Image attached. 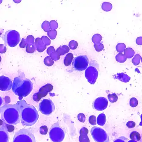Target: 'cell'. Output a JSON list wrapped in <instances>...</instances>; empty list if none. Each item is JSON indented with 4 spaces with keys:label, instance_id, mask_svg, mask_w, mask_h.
Masks as SVG:
<instances>
[{
    "label": "cell",
    "instance_id": "obj_30",
    "mask_svg": "<svg viewBox=\"0 0 142 142\" xmlns=\"http://www.w3.org/2000/svg\"><path fill=\"white\" fill-rule=\"evenodd\" d=\"M2 33H0V35H1Z\"/></svg>",
    "mask_w": 142,
    "mask_h": 142
},
{
    "label": "cell",
    "instance_id": "obj_21",
    "mask_svg": "<svg viewBox=\"0 0 142 142\" xmlns=\"http://www.w3.org/2000/svg\"><path fill=\"white\" fill-rule=\"evenodd\" d=\"M141 59V56L138 54H136L132 59V62L134 65H137L139 64Z\"/></svg>",
    "mask_w": 142,
    "mask_h": 142
},
{
    "label": "cell",
    "instance_id": "obj_1",
    "mask_svg": "<svg viewBox=\"0 0 142 142\" xmlns=\"http://www.w3.org/2000/svg\"><path fill=\"white\" fill-rule=\"evenodd\" d=\"M20 115V122L22 125L32 126L37 121L38 113L36 108L29 105L24 100H20L15 104Z\"/></svg>",
    "mask_w": 142,
    "mask_h": 142
},
{
    "label": "cell",
    "instance_id": "obj_5",
    "mask_svg": "<svg viewBox=\"0 0 142 142\" xmlns=\"http://www.w3.org/2000/svg\"><path fill=\"white\" fill-rule=\"evenodd\" d=\"M65 134L66 131L60 126L59 122L54 124L49 130V137L53 142H62Z\"/></svg>",
    "mask_w": 142,
    "mask_h": 142
},
{
    "label": "cell",
    "instance_id": "obj_3",
    "mask_svg": "<svg viewBox=\"0 0 142 142\" xmlns=\"http://www.w3.org/2000/svg\"><path fill=\"white\" fill-rule=\"evenodd\" d=\"M33 87V83L29 80L19 77L14 80L12 89L15 95L22 98L27 96L31 93Z\"/></svg>",
    "mask_w": 142,
    "mask_h": 142
},
{
    "label": "cell",
    "instance_id": "obj_26",
    "mask_svg": "<svg viewBox=\"0 0 142 142\" xmlns=\"http://www.w3.org/2000/svg\"><path fill=\"white\" fill-rule=\"evenodd\" d=\"M7 130L8 132H11L14 130V127L13 125H8L7 124Z\"/></svg>",
    "mask_w": 142,
    "mask_h": 142
},
{
    "label": "cell",
    "instance_id": "obj_20",
    "mask_svg": "<svg viewBox=\"0 0 142 142\" xmlns=\"http://www.w3.org/2000/svg\"><path fill=\"white\" fill-rule=\"evenodd\" d=\"M126 49V46L125 44L123 43H119L116 46V49L117 51L120 53H122L124 52V50Z\"/></svg>",
    "mask_w": 142,
    "mask_h": 142
},
{
    "label": "cell",
    "instance_id": "obj_9",
    "mask_svg": "<svg viewBox=\"0 0 142 142\" xmlns=\"http://www.w3.org/2000/svg\"><path fill=\"white\" fill-rule=\"evenodd\" d=\"M39 110L45 115H49L55 110V106L51 100L44 99L39 105Z\"/></svg>",
    "mask_w": 142,
    "mask_h": 142
},
{
    "label": "cell",
    "instance_id": "obj_8",
    "mask_svg": "<svg viewBox=\"0 0 142 142\" xmlns=\"http://www.w3.org/2000/svg\"><path fill=\"white\" fill-rule=\"evenodd\" d=\"M89 59L86 55H80L74 58L73 61V68L76 71H83L87 68Z\"/></svg>",
    "mask_w": 142,
    "mask_h": 142
},
{
    "label": "cell",
    "instance_id": "obj_23",
    "mask_svg": "<svg viewBox=\"0 0 142 142\" xmlns=\"http://www.w3.org/2000/svg\"><path fill=\"white\" fill-rule=\"evenodd\" d=\"M89 121L90 124L92 125H95L96 124V117L94 115L91 116L89 117Z\"/></svg>",
    "mask_w": 142,
    "mask_h": 142
},
{
    "label": "cell",
    "instance_id": "obj_28",
    "mask_svg": "<svg viewBox=\"0 0 142 142\" xmlns=\"http://www.w3.org/2000/svg\"><path fill=\"white\" fill-rule=\"evenodd\" d=\"M2 103H3V100L0 97V106L2 105Z\"/></svg>",
    "mask_w": 142,
    "mask_h": 142
},
{
    "label": "cell",
    "instance_id": "obj_29",
    "mask_svg": "<svg viewBox=\"0 0 142 142\" xmlns=\"http://www.w3.org/2000/svg\"><path fill=\"white\" fill-rule=\"evenodd\" d=\"M1 58H0V61H1Z\"/></svg>",
    "mask_w": 142,
    "mask_h": 142
},
{
    "label": "cell",
    "instance_id": "obj_15",
    "mask_svg": "<svg viewBox=\"0 0 142 142\" xmlns=\"http://www.w3.org/2000/svg\"><path fill=\"white\" fill-rule=\"evenodd\" d=\"M88 129L85 127H83L80 129V142H89V139L88 136Z\"/></svg>",
    "mask_w": 142,
    "mask_h": 142
},
{
    "label": "cell",
    "instance_id": "obj_17",
    "mask_svg": "<svg viewBox=\"0 0 142 142\" xmlns=\"http://www.w3.org/2000/svg\"><path fill=\"white\" fill-rule=\"evenodd\" d=\"M73 59V55L72 53H69L66 55L64 60V64L66 66H70L72 62Z\"/></svg>",
    "mask_w": 142,
    "mask_h": 142
},
{
    "label": "cell",
    "instance_id": "obj_4",
    "mask_svg": "<svg viewBox=\"0 0 142 142\" xmlns=\"http://www.w3.org/2000/svg\"><path fill=\"white\" fill-rule=\"evenodd\" d=\"M12 142H36V140L32 129H21L15 133Z\"/></svg>",
    "mask_w": 142,
    "mask_h": 142
},
{
    "label": "cell",
    "instance_id": "obj_10",
    "mask_svg": "<svg viewBox=\"0 0 142 142\" xmlns=\"http://www.w3.org/2000/svg\"><path fill=\"white\" fill-rule=\"evenodd\" d=\"M53 87L50 84H47L39 89L38 92L35 93L33 96V99L35 101H39L41 98L46 96L48 93L52 91Z\"/></svg>",
    "mask_w": 142,
    "mask_h": 142
},
{
    "label": "cell",
    "instance_id": "obj_18",
    "mask_svg": "<svg viewBox=\"0 0 142 142\" xmlns=\"http://www.w3.org/2000/svg\"><path fill=\"white\" fill-rule=\"evenodd\" d=\"M106 122V116L103 114H101L97 118V123L99 125H103Z\"/></svg>",
    "mask_w": 142,
    "mask_h": 142
},
{
    "label": "cell",
    "instance_id": "obj_11",
    "mask_svg": "<svg viewBox=\"0 0 142 142\" xmlns=\"http://www.w3.org/2000/svg\"><path fill=\"white\" fill-rule=\"evenodd\" d=\"M108 104L107 100L103 97L97 98L94 101L92 105L93 108L97 111H103L105 109Z\"/></svg>",
    "mask_w": 142,
    "mask_h": 142
},
{
    "label": "cell",
    "instance_id": "obj_19",
    "mask_svg": "<svg viewBox=\"0 0 142 142\" xmlns=\"http://www.w3.org/2000/svg\"><path fill=\"white\" fill-rule=\"evenodd\" d=\"M116 59L118 62L120 63H124L126 61L127 58H126L125 55L122 53H119L116 56Z\"/></svg>",
    "mask_w": 142,
    "mask_h": 142
},
{
    "label": "cell",
    "instance_id": "obj_6",
    "mask_svg": "<svg viewBox=\"0 0 142 142\" xmlns=\"http://www.w3.org/2000/svg\"><path fill=\"white\" fill-rule=\"evenodd\" d=\"M3 39L6 45L14 47L18 44L20 41V36L16 31L10 30L6 32Z\"/></svg>",
    "mask_w": 142,
    "mask_h": 142
},
{
    "label": "cell",
    "instance_id": "obj_12",
    "mask_svg": "<svg viewBox=\"0 0 142 142\" xmlns=\"http://www.w3.org/2000/svg\"><path fill=\"white\" fill-rule=\"evenodd\" d=\"M12 82L10 78L5 76H0V90L8 91L12 88Z\"/></svg>",
    "mask_w": 142,
    "mask_h": 142
},
{
    "label": "cell",
    "instance_id": "obj_16",
    "mask_svg": "<svg viewBox=\"0 0 142 142\" xmlns=\"http://www.w3.org/2000/svg\"><path fill=\"white\" fill-rule=\"evenodd\" d=\"M135 52L132 48H126L124 52V54L127 58H131L134 56Z\"/></svg>",
    "mask_w": 142,
    "mask_h": 142
},
{
    "label": "cell",
    "instance_id": "obj_2",
    "mask_svg": "<svg viewBox=\"0 0 142 142\" xmlns=\"http://www.w3.org/2000/svg\"><path fill=\"white\" fill-rule=\"evenodd\" d=\"M1 118L3 123L12 125L20 123V115L15 105H5L0 108Z\"/></svg>",
    "mask_w": 142,
    "mask_h": 142
},
{
    "label": "cell",
    "instance_id": "obj_27",
    "mask_svg": "<svg viewBox=\"0 0 142 142\" xmlns=\"http://www.w3.org/2000/svg\"><path fill=\"white\" fill-rule=\"evenodd\" d=\"M6 51V48L3 45H0V53H3Z\"/></svg>",
    "mask_w": 142,
    "mask_h": 142
},
{
    "label": "cell",
    "instance_id": "obj_25",
    "mask_svg": "<svg viewBox=\"0 0 142 142\" xmlns=\"http://www.w3.org/2000/svg\"><path fill=\"white\" fill-rule=\"evenodd\" d=\"M136 43L138 45H142V37H137L136 40Z\"/></svg>",
    "mask_w": 142,
    "mask_h": 142
},
{
    "label": "cell",
    "instance_id": "obj_13",
    "mask_svg": "<svg viewBox=\"0 0 142 142\" xmlns=\"http://www.w3.org/2000/svg\"><path fill=\"white\" fill-rule=\"evenodd\" d=\"M98 75V72L95 68L89 67L86 70L85 76L88 81L91 84H94L96 81Z\"/></svg>",
    "mask_w": 142,
    "mask_h": 142
},
{
    "label": "cell",
    "instance_id": "obj_22",
    "mask_svg": "<svg viewBox=\"0 0 142 142\" xmlns=\"http://www.w3.org/2000/svg\"><path fill=\"white\" fill-rule=\"evenodd\" d=\"M48 128L46 125H43L40 128V132L42 135H46L47 133Z\"/></svg>",
    "mask_w": 142,
    "mask_h": 142
},
{
    "label": "cell",
    "instance_id": "obj_32",
    "mask_svg": "<svg viewBox=\"0 0 142 142\" xmlns=\"http://www.w3.org/2000/svg\"></svg>",
    "mask_w": 142,
    "mask_h": 142
},
{
    "label": "cell",
    "instance_id": "obj_24",
    "mask_svg": "<svg viewBox=\"0 0 142 142\" xmlns=\"http://www.w3.org/2000/svg\"><path fill=\"white\" fill-rule=\"evenodd\" d=\"M78 118L80 122L84 123L86 120V117L83 114L80 113L78 115Z\"/></svg>",
    "mask_w": 142,
    "mask_h": 142
},
{
    "label": "cell",
    "instance_id": "obj_7",
    "mask_svg": "<svg viewBox=\"0 0 142 142\" xmlns=\"http://www.w3.org/2000/svg\"><path fill=\"white\" fill-rule=\"evenodd\" d=\"M91 133L95 142H109L108 134L101 128L97 126L92 127Z\"/></svg>",
    "mask_w": 142,
    "mask_h": 142
},
{
    "label": "cell",
    "instance_id": "obj_31",
    "mask_svg": "<svg viewBox=\"0 0 142 142\" xmlns=\"http://www.w3.org/2000/svg\"><path fill=\"white\" fill-rule=\"evenodd\" d=\"M141 61H142V57H141Z\"/></svg>",
    "mask_w": 142,
    "mask_h": 142
},
{
    "label": "cell",
    "instance_id": "obj_14",
    "mask_svg": "<svg viewBox=\"0 0 142 142\" xmlns=\"http://www.w3.org/2000/svg\"><path fill=\"white\" fill-rule=\"evenodd\" d=\"M9 134L7 124L3 123L0 128V142H9Z\"/></svg>",
    "mask_w": 142,
    "mask_h": 142
}]
</instances>
